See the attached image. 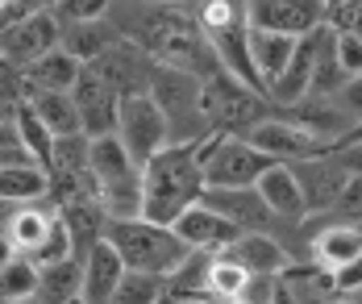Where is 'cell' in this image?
Here are the masks:
<instances>
[{"mask_svg":"<svg viewBox=\"0 0 362 304\" xmlns=\"http://www.w3.org/2000/svg\"><path fill=\"white\" fill-rule=\"evenodd\" d=\"M105 238L117 246V255L125 259L129 271H150V275L175 271L183 263V255L192 250L171 226L150 221V217H112Z\"/></svg>","mask_w":362,"mask_h":304,"instance_id":"obj_3","label":"cell"},{"mask_svg":"<svg viewBox=\"0 0 362 304\" xmlns=\"http://www.w3.org/2000/svg\"><path fill=\"white\" fill-rule=\"evenodd\" d=\"M291 175H296V184H300V196H304L308 213H329V209L337 204V196L346 192V184L354 180V171H346L333 151L296 158V163H291Z\"/></svg>","mask_w":362,"mask_h":304,"instance_id":"obj_10","label":"cell"},{"mask_svg":"<svg viewBox=\"0 0 362 304\" xmlns=\"http://www.w3.org/2000/svg\"><path fill=\"white\" fill-rule=\"evenodd\" d=\"M50 196V171L37 158H21L0 167V200L8 204H30V200H46Z\"/></svg>","mask_w":362,"mask_h":304,"instance_id":"obj_25","label":"cell"},{"mask_svg":"<svg viewBox=\"0 0 362 304\" xmlns=\"http://www.w3.org/2000/svg\"><path fill=\"white\" fill-rule=\"evenodd\" d=\"M50 4H54V0H50Z\"/></svg>","mask_w":362,"mask_h":304,"instance_id":"obj_50","label":"cell"},{"mask_svg":"<svg viewBox=\"0 0 362 304\" xmlns=\"http://www.w3.org/2000/svg\"><path fill=\"white\" fill-rule=\"evenodd\" d=\"M75 109H79V125L88 138H100V134H117V109H121V92L109 88L105 79L96 76L92 67H83L79 79L71 88Z\"/></svg>","mask_w":362,"mask_h":304,"instance_id":"obj_13","label":"cell"},{"mask_svg":"<svg viewBox=\"0 0 362 304\" xmlns=\"http://www.w3.org/2000/svg\"><path fill=\"white\" fill-rule=\"evenodd\" d=\"M79 292H83V259L79 255H67V259H54V263L37 267L34 300L67 304V300H79Z\"/></svg>","mask_w":362,"mask_h":304,"instance_id":"obj_24","label":"cell"},{"mask_svg":"<svg viewBox=\"0 0 362 304\" xmlns=\"http://www.w3.org/2000/svg\"><path fill=\"white\" fill-rule=\"evenodd\" d=\"M83 71V63L75 59L71 50H63V46H54V50H46L37 63H30L21 76H25V92H34V88H54V92H71L75 79Z\"/></svg>","mask_w":362,"mask_h":304,"instance_id":"obj_27","label":"cell"},{"mask_svg":"<svg viewBox=\"0 0 362 304\" xmlns=\"http://www.w3.org/2000/svg\"><path fill=\"white\" fill-rule=\"evenodd\" d=\"M333 100H337V105H341L346 113L354 117V121H358V117H362V71H358V76L346 79V88H341V92H337Z\"/></svg>","mask_w":362,"mask_h":304,"instance_id":"obj_42","label":"cell"},{"mask_svg":"<svg viewBox=\"0 0 362 304\" xmlns=\"http://www.w3.org/2000/svg\"><path fill=\"white\" fill-rule=\"evenodd\" d=\"M112 300H129V304H154V300H167V283L163 275H150V271H129L121 275V288Z\"/></svg>","mask_w":362,"mask_h":304,"instance_id":"obj_36","label":"cell"},{"mask_svg":"<svg viewBox=\"0 0 362 304\" xmlns=\"http://www.w3.org/2000/svg\"><path fill=\"white\" fill-rule=\"evenodd\" d=\"M333 279H337V296H354V292L362 288V255L354 259V263L337 267V271H333Z\"/></svg>","mask_w":362,"mask_h":304,"instance_id":"obj_43","label":"cell"},{"mask_svg":"<svg viewBox=\"0 0 362 304\" xmlns=\"http://www.w3.org/2000/svg\"><path fill=\"white\" fill-rule=\"evenodd\" d=\"M209 267H213L209 250H187L183 263L163 275L167 300H213V292H209Z\"/></svg>","mask_w":362,"mask_h":304,"instance_id":"obj_26","label":"cell"},{"mask_svg":"<svg viewBox=\"0 0 362 304\" xmlns=\"http://www.w3.org/2000/svg\"><path fill=\"white\" fill-rule=\"evenodd\" d=\"M225 255H233L242 267H250L254 275H279V271L291 263L288 242H284L275 229H242V233L225 246Z\"/></svg>","mask_w":362,"mask_h":304,"instance_id":"obj_19","label":"cell"},{"mask_svg":"<svg viewBox=\"0 0 362 304\" xmlns=\"http://www.w3.org/2000/svg\"><path fill=\"white\" fill-rule=\"evenodd\" d=\"M200 30L213 38V34H225V30H238V25H250L246 17V0H187Z\"/></svg>","mask_w":362,"mask_h":304,"instance_id":"obj_33","label":"cell"},{"mask_svg":"<svg viewBox=\"0 0 362 304\" xmlns=\"http://www.w3.org/2000/svg\"><path fill=\"white\" fill-rule=\"evenodd\" d=\"M4 146H21V138H17V121L13 117H0V151Z\"/></svg>","mask_w":362,"mask_h":304,"instance_id":"obj_45","label":"cell"},{"mask_svg":"<svg viewBox=\"0 0 362 304\" xmlns=\"http://www.w3.org/2000/svg\"><path fill=\"white\" fill-rule=\"evenodd\" d=\"M79 259H83V292H79V300L88 304L112 300L117 288H121V275H125V259L117 255V246L109 238H96Z\"/></svg>","mask_w":362,"mask_h":304,"instance_id":"obj_17","label":"cell"},{"mask_svg":"<svg viewBox=\"0 0 362 304\" xmlns=\"http://www.w3.org/2000/svg\"><path fill=\"white\" fill-rule=\"evenodd\" d=\"M171 229L180 233L183 242L192 246V250H209V255H217V250H225L242 229L233 226L225 213H217V209H209L204 200H196V204H187L180 217L171 221Z\"/></svg>","mask_w":362,"mask_h":304,"instance_id":"obj_16","label":"cell"},{"mask_svg":"<svg viewBox=\"0 0 362 304\" xmlns=\"http://www.w3.org/2000/svg\"><path fill=\"white\" fill-rule=\"evenodd\" d=\"M242 138H246V142H254L262 154H271L275 163H296V158H304V154L333 151L325 138H317L313 129L296 125V121H291V117H284L279 109H271L267 117H258V121H254Z\"/></svg>","mask_w":362,"mask_h":304,"instance_id":"obj_8","label":"cell"},{"mask_svg":"<svg viewBox=\"0 0 362 304\" xmlns=\"http://www.w3.org/2000/svg\"><path fill=\"white\" fill-rule=\"evenodd\" d=\"M109 4L112 0H54L50 13L59 17V25H67V21H92V17H105Z\"/></svg>","mask_w":362,"mask_h":304,"instance_id":"obj_38","label":"cell"},{"mask_svg":"<svg viewBox=\"0 0 362 304\" xmlns=\"http://www.w3.org/2000/svg\"><path fill=\"white\" fill-rule=\"evenodd\" d=\"M30 100L25 92V76L8 63H0V117H17V109Z\"/></svg>","mask_w":362,"mask_h":304,"instance_id":"obj_37","label":"cell"},{"mask_svg":"<svg viewBox=\"0 0 362 304\" xmlns=\"http://www.w3.org/2000/svg\"><path fill=\"white\" fill-rule=\"evenodd\" d=\"M333 154H337V163H341L346 171L362 175V142H350V146H333Z\"/></svg>","mask_w":362,"mask_h":304,"instance_id":"obj_44","label":"cell"},{"mask_svg":"<svg viewBox=\"0 0 362 304\" xmlns=\"http://www.w3.org/2000/svg\"><path fill=\"white\" fill-rule=\"evenodd\" d=\"M204 192L200 142H167L142 167V217L171 226Z\"/></svg>","mask_w":362,"mask_h":304,"instance_id":"obj_2","label":"cell"},{"mask_svg":"<svg viewBox=\"0 0 362 304\" xmlns=\"http://www.w3.org/2000/svg\"><path fill=\"white\" fill-rule=\"evenodd\" d=\"M246 17L254 30H279L291 38H304L329 21V4L325 0H246Z\"/></svg>","mask_w":362,"mask_h":304,"instance_id":"obj_12","label":"cell"},{"mask_svg":"<svg viewBox=\"0 0 362 304\" xmlns=\"http://www.w3.org/2000/svg\"><path fill=\"white\" fill-rule=\"evenodd\" d=\"M250 275H254L250 267H242L233 255L217 250V255H213V267H209V292H213V300H233V304H242Z\"/></svg>","mask_w":362,"mask_h":304,"instance_id":"obj_32","label":"cell"},{"mask_svg":"<svg viewBox=\"0 0 362 304\" xmlns=\"http://www.w3.org/2000/svg\"><path fill=\"white\" fill-rule=\"evenodd\" d=\"M54 217H59V209H54L50 196L46 200H30V204H13V213L4 217V229L13 238L17 255H34L37 246H42V238L50 233Z\"/></svg>","mask_w":362,"mask_h":304,"instance_id":"obj_21","label":"cell"},{"mask_svg":"<svg viewBox=\"0 0 362 304\" xmlns=\"http://www.w3.org/2000/svg\"><path fill=\"white\" fill-rule=\"evenodd\" d=\"M13 121H17V138H21V146H25V151L34 154L42 167H46V163H50V151H54V129L37 117V109L30 105V100L17 109V117H13Z\"/></svg>","mask_w":362,"mask_h":304,"instance_id":"obj_34","label":"cell"},{"mask_svg":"<svg viewBox=\"0 0 362 304\" xmlns=\"http://www.w3.org/2000/svg\"><path fill=\"white\" fill-rule=\"evenodd\" d=\"M200 83H204L200 76L180 71V67H163V63L150 79V96L158 100V109L167 117L171 142H204V138L217 134L204 105H200Z\"/></svg>","mask_w":362,"mask_h":304,"instance_id":"obj_4","label":"cell"},{"mask_svg":"<svg viewBox=\"0 0 362 304\" xmlns=\"http://www.w3.org/2000/svg\"><path fill=\"white\" fill-rule=\"evenodd\" d=\"M200 105H204V113L213 121V129H221V134H246L258 117H267L275 109L271 96L246 88L242 79H233L229 71H221V67L213 76H204V83H200Z\"/></svg>","mask_w":362,"mask_h":304,"instance_id":"obj_5","label":"cell"},{"mask_svg":"<svg viewBox=\"0 0 362 304\" xmlns=\"http://www.w3.org/2000/svg\"><path fill=\"white\" fill-rule=\"evenodd\" d=\"M138 171H142V163L129 154V146H125L117 134L92 138V175H96V192H100V184H109V180H125V175H138Z\"/></svg>","mask_w":362,"mask_h":304,"instance_id":"obj_29","label":"cell"},{"mask_svg":"<svg viewBox=\"0 0 362 304\" xmlns=\"http://www.w3.org/2000/svg\"><path fill=\"white\" fill-rule=\"evenodd\" d=\"M346 79H350V71H346V67H341V59H337V30L325 25L321 46H317V67H313L308 96H337V92L346 88Z\"/></svg>","mask_w":362,"mask_h":304,"instance_id":"obj_30","label":"cell"},{"mask_svg":"<svg viewBox=\"0 0 362 304\" xmlns=\"http://www.w3.org/2000/svg\"><path fill=\"white\" fill-rule=\"evenodd\" d=\"M258 192H262L267 209H271L275 221H279V238L288 242V233L308 217V204H304L300 184H296V175H291V163H271V167L258 175Z\"/></svg>","mask_w":362,"mask_h":304,"instance_id":"obj_14","label":"cell"},{"mask_svg":"<svg viewBox=\"0 0 362 304\" xmlns=\"http://www.w3.org/2000/svg\"><path fill=\"white\" fill-rule=\"evenodd\" d=\"M0 63H4V59H0Z\"/></svg>","mask_w":362,"mask_h":304,"instance_id":"obj_49","label":"cell"},{"mask_svg":"<svg viewBox=\"0 0 362 304\" xmlns=\"http://www.w3.org/2000/svg\"><path fill=\"white\" fill-rule=\"evenodd\" d=\"M284 117H291L296 125H304V129H313L317 138H325L329 146H337L346 134H350V125H354V117L346 113L333 96H300V100H291V105H275Z\"/></svg>","mask_w":362,"mask_h":304,"instance_id":"obj_18","label":"cell"},{"mask_svg":"<svg viewBox=\"0 0 362 304\" xmlns=\"http://www.w3.org/2000/svg\"><path fill=\"white\" fill-rule=\"evenodd\" d=\"M17 255V246H13V238H8V229H4V221H0V267L8 263Z\"/></svg>","mask_w":362,"mask_h":304,"instance_id":"obj_46","label":"cell"},{"mask_svg":"<svg viewBox=\"0 0 362 304\" xmlns=\"http://www.w3.org/2000/svg\"><path fill=\"white\" fill-rule=\"evenodd\" d=\"M30 105H34L37 117L54 129V138H59V134H75V129H83V125H79V109H75V96H71V92L34 88V92H30Z\"/></svg>","mask_w":362,"mask_h":304,"instance_id":"obj_31","label":"cell"},{"mask_svg":"<svg viewBox=\"0 0 362 304\" xmlns=\"http://www.w3.org/2000/svg\"><path fill=\"white\" fill-rule=\"evenodd\" d=\"M258 300H279V275H250L242 304H258Z\"/></svg>","mask_w":362,"mask_h":304,"instance_id":"obj_40","label":"cell"},{"mask_svg":"<svg viewBox=\"0 0 362 304\" xmlns=\"http://www.w3.org/2000/svg\"><path fill=\"white\" fill-rule=\"evenodd\" d=\"M275 158L262 154L254 142L242 134H213L200 142V167H204V188H242L258 184V175L271 167Z\"/></svg>","mask_w":362,"mask_h":304,"instance_id":"obj_6","label":"cell"},{"mask_svg":"<svg viewBox=\"0 0 362 304\" xmlns=\"http://www.w3.org/2000/svg\"><path fill=\"white\" fill-rule=\"evenodd\" d=\"M213 50H217L221 71H229L233 79H242L246 88L262 92L267 96V79L258 76L250 54V25H238V30H225V34H213Z\"/></svg>","mask_w":362,"mask_h":304,"instance_id":"obj_22","label":"cell"},{"mask_svg":"<svg viewBox=\"0 0 362 304\" xmlns=\"http://www.w3.org/2000/svg\"><path fill=\"white\" fill-rule=\"evenodd\" d=\"M337 59H341V67H346L350 76H358L362 71V38L358 34L337 30Z\"/></svg>","mask_w":362,"mask_h":304,"instance_id":"obj_39","label":"cell"},{"mask_svg":"<svg viewBox=\"0 0 362 304\" xmlns=\"http://www.w3.org/2000/svg\"><path fill=\"white\" fill-rule=\"evenodd\" d=\"M83 67H92V71L105 79L109 88H117L121 96L150 92V79H154V71H158V63L146 54L138 42H129V38H117L105 54H96V59L83 63Z\"/></svg>","mask_w":362,"mask_h":304,"instance_id":"obj_11","label":"cell"},{"mask_svg":"<svg viewBox=\"0 0 362 304\" xmlns=\"http://www.w3.org/2000/svg\"><path fill=\"white\" fill-rule=\"evenodd\" d=\"M350 142H362V117L354 121V125H350V134H346V138H341L337 146H350Z\"/></svg>","mask_w":362,"mask_h":304,"instance_id":"obj_47","label":"cell"},{"mask_svg":"<svg viewBox=\"0 0 362 304\" xmlns=\"http://www.w3.org/2000/svg\"><path fill=\"white\" fill-rule=\"evenodd\" d=\"M54 46H59V17L50 8H37V13L0 30V59L17 71H25L30 63H37Z\"/></svg>","mask_w":362,"mask_h":304,"instance_id":"obj_9","label":"cell"},{"mask_svg":"<svg viewBox=\"0 0 362 304\" xmlns=\"http://www.w3.org/2000/svg\"><path fill=\"white\" fill-rule=\"evenodd\" d=\"M329 4V13H333V8H341V4H346V0H325Z\"/></svg>","mask_w":362,"mask_h":304,"instance_id":"obj_48","label":"cell"},{"mask_svg":"<svg viewBox=\"0 0 362 304\" xmlns=\"http://www.w3.org/2000/svg\"><path fill=\"white\" fill-rule=\"evenodd\" d=\"M109 17L121 38L138 42L163 67H180L200 79L221 67L213 38L200 30L187 0H112Z\"/></svg>","mask_w":362,"mask_h":304,"instance_id":"obj_1","label":"cell"},{"mask_svg":"<svg viewBox=\"0 0 362 304\" xmlns=\"http://www.w3.org/2000/svg\"><path fill=\"white\" fill-rule=\"evenodd\" d=\"M37 292V263L30 255H13L0 267V300H34Z\"/></svg>","mask_w":362,"mask_h":304,"instance_id":"obj_35","label":"cell"},{"mask_svg":"<svg viewBox=\"0 0 362 304\" xmlns=\"http://www.w3.org/2000/svg\"><path fill=\"white\" fill-rule=\"evenodd\" d=\"M325 25H329V21H325ZM325 25H317L313 34L296 38V54H291V63L284 67V76L271 83V100H275V105H291V100L308 96L313 67H317V46H321V34H325Z\"/></svg>","mask_w":362,"mask_h":304,"instance_id":"obj_20","label":"cell"},{"mask_svg":"<svg viewBox=\"0 0 362 304\" xmlns=\"http://www.w3.org/2000/svg\"><path fill=\"white\" fill-rule=\"evenodd\" d=\"M250 54L258 76L267 79V96H271V83L284 76V67L296 54V38L291 34H279V30H254L250 25Z\"/></svg>","mask_w":362,"mask_h":304,"instance_id":"obj_28","label":"cell"},{"mask_svg":"<svg viewBox=\"0 0 362 304\" xmlns=\"http://www.w3.org/2000/svg\"><path fill=\"white\" fill-rule=\"evenodd\" d=\"M117 138L129 146V154L138 163H150L154 154L171 142L167 134V117L158 109V100L150 92H134V96H121V109H117Z\"/></svg>","mask_w":362,"mask_h":304,"instance_id":"obj_7","label":"cell"},{"mask_svg":"<svg viewBox=\"0 0 362 304\" xmlns=\"http://www.w3.org/2000/svg\"><path fill=\"white\" fill-rule=\"evenodd\" d=\"M121 38V30L112 25V17H92V21H67V25H59V46L63 50H71L79 63H92L96 54H105L112 42Z\"/></svg>","mask_w":362,"mask_h":304,"instance_id":"obj_23","label":"cell"},{"mask_svg":"<svg viewBox=\"0 0 362 304\" xmlns=\"http://www.w3.org/2000/svg\"><path fill=\"white\" fill-rule=\"evenodd\" d=\"M200 200H204L209 209L225 213L238 229H275V233H279V221H275V213L267 209L258 184H242V188H204Z\"/></svg>","mask_w":362,"mask_h":304,"instance_id":"obj_15","label":"cell"},{"mask_svg":"<svg viewBox=\"0 0 362 304\" xmlns=\"http://www.w3.org/2000/svg\"><path fill=\"white\" fill-rule=\"evenodd\" d=\"M37 8H50V0H0V30L21 21V17H30V13H37Z\"/></svg>","mask_w":362,"mask_h":304,"instance_id":"obj_41","label":"cell"}]
</instances>
